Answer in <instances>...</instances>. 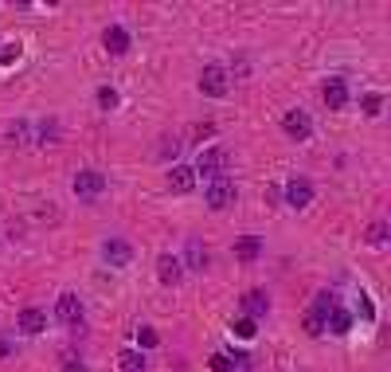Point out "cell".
Instances as JSON below:
<instances>
[{
    "label": "cell",
    "instance_id": "obj_1",
    "mask_svg": "<svg viewBox=\"0 0 391 372\" xmlns=\"http://www.w3.org/2000/svg\"><path fill=\"white\" fill-rule=\"evenodd\" d=\"M336 309V298L328 290H321L317 298H313V306H309V314H305V333L309 337H321L325 333V321H328V314Z\"/></svg>",
    "mask_w": 391,
    "mask_h": 372
},
{
    "label": "cell",
    "instance_id": "obj_2",
    "mask_svg": "<svg viewBox=\"0 0 391 372\" xmlns=\"http://www.w3.org/2000/svg\"><path fill=\"white\" fill-rule=\"evenodd\" d=\"M227 165H231L227 149H223V145H211V149L200 153V161H196L192 173H200L203 181H215V176H227Z\"/></svg>",
    "mask_w": 391,
    "mask_h": 372
},
{
    "label": "cell",
    "instance_id": "obj_3",
    "mask_svg": "<svg viewBox=\"0 0 391 372\" xmlns=\"http://www.w3.org/2000/svg\"><path fill=\"white\" fill-rule=\"evenodd\" d=\"M203 200H208V208H215V212L231 208L235 204V181L231 176H215V181L208 184V192H203Z\"/></svg>",
    "mask_w": 391,
    "mask_h": 372
},
{
    "label": "cell",
    "instance_id": "obj_4",
    "mask_svg": "<svg viewBox=\"0 0 391 372\" xmlns=\"http://www.w3.org/2000/svg\"><path fill=\"white\" fill-rule=\"evenodd\" d=\"M75 196H82V200H90V196H102L106 192V176L98 173V169H78L75 173Z\"/></svg>",
    "mask_w": 391,
    "mask_h": 372
},
{
    "label": "cell",
    "instance_id": "obj_5",
    "mask_svg": "<svg viewBox=\"0 0 391 372\" xmlns=\"http://www.w3.org/2000/svg\"><path fill=\"white\" fill-rule=\"evenodd\" d=\"M200 90H203L208 98H223L227 90H231V83H227V71H223V67H215V63L203 67V71H200Z\"/></svg>",
    "mask_w": 391,
    "mask_h": 372
},
{
    "label": "cell",
    "instance_id": "obj_6",
    "mask_svg": "<svg viewBox=\"0 0 391 372\" xmlns=\"http://www.w3.org/2000/svg\"><path fill=\"white\" fill-rule=\"evenodd\" d=\"M16 329H20L23 337H36V333H43V329H47V309H39V306L20 309V317H16Z\"/></svg>",
    "mask_w": 391,
    "mask_h": 372
},
{
    "label": "cell",
    "instance_id": "obj_7",
    "mask_svg": "<svg viewBox=\"0 0 391 372\" xmlns=\"http://www.w3.org/2000/svg\"><path fill=\"white\" fill-rule=\"evenodd\" d=\"M282 129H286L294 142H305V137L313 134V118L305 110H286V118H282Z\"/></svg>",
    "mask_w": 391,
    "mask_h": 372
},
{
    "label": "cell",
    "instance_id": "obj_8",
    "mask_svg": "<svg viewBox=\"0 0 391 372\" xmlns=\"http://www.w3.org/2000/svg\"><path fill=\"white\" fill-rule=\"evenodd\" d=\"M55 317H59L63 325H78L82 321V302H78V294H59V302H55Z\"/></svg>",
    "mask_w": 391,
    "mask_h": 372
},
{
    "label": "cell",
    "instance_id": "obj_9",
    "mask_svg": "<svg viewBox=\"0 0 391 372\" xmlns=\"http://www.w3.org/2000/svg\"><path fill=\"white\" fill-rule=\"evenodd\" d=\"M239 309H242V317H250V321H255V317H266V309H270V294L266 290H247L239 298Z\"/></svg>",
    "mask_w": 391,
    "mask_h": 372
},
{
    "label": "cell",
    "instance_id": "obj_10",
    "mask_svg": "<svg viewBox=\"0 0 391 372\" xmlns=\"http://www.w3.org/2000/svg\"><path fill=\"white\" fill-rule=\"evenodd\" d=\"M102 259H106L109 267H125V262H133L129 239H106V243H102Z\"/></svg>",
    "mask_w": 391,
    "mask_h": 372
},
{
    "label": "cell",
    "instance_id": "obj_11",
    "mask_svg": "<svg viewBox=\"0 0 391 372\" xmlns=\"http://www.w3.org/2000/svg\"><path fill=\"white\" fill-rule=\"evenodd\" d=\"M309 200H313V184L305 181V176H294V181L286 184V204L301 212V208H309Z\"/></svg>",
    "mask_w": 391,
    "mask_h": 372
},
{
    "label": "cell",
    "instance_id": "obj_12",
    "mask_svg": "<svg viewBox=\"0 0 391 372\" xmlns=\"http://www.w3.org/2000/svg\"><path fill=\"white\" fill-rule=\"evenodd\" d=\"M180 275H184V262L176 259V255H156V278H161L164 286H176L180 282Z\"/></svg>",
    "mask_w": 391,
    "mask_h": 372
},
{
    "label": "cell",
    "instance_id": "obj_13",
    "mask_svg": "<svg viewBox=\"0 0 391 372\" xmlns=\"http://www.w3.org/2000/svg\"><path fill=\"white\" fill-rule=\"evenodd\" d=\"M321 102H325L328 110H344V106H348V87H344V79H328L325 87H321Z\"/></svg>",
    "mask_w": 391,
    "mask_h": 372
},
{
    "label": "cell",
    "instance_id": "obj_14",
    "mask_svg": "<svg viewBox=\"0 0 391 372\" xmlns=\"http://www.w3.org/2000/svg\"><path fill=\"white\" fill-rule=\"evenodd\" d=\"M184 262H188V270L203 275V270L211 267V255H208V247H203L200 239H188V247H184Z\"/></svg>",
    "mask_w": 391,
    "mask_h": 372
},
{
    "label": "cell",
    "instance_id": "obj_15",
    "mask_svg": "<svg viewBox=\"0 0 391 372\" xmlns=\"http://www.w3.org/2000/svg\"><path fill=\"white\" fill-rule=\"evenodd\" d=\"M102 48H106L109 55H125V51H129V32L117 28V24H109L106 32H102Z\"/></svg>",
    "mask_w": 391,
    "mask_h": 372
},
{
    "label": "cell",
    "instance_id": "obj_16",
    "mask_svg": "<svg viewBox=\"0 0 391 372\" xmlns=\"http://www.w3.org/2000/svg\"><path fill=\"white\" fill-rule=\"evenodd\" d=\"M168 188L176 192V196L192 192V188H196V173H192V169H184V165H172V169H168Z\"/></svg>",
    "mask_w": 391,
    "mask_h": 372
},
{
    "label": "cell",
    "instance_id": "obj_17",
    "mask_svg": "<svg viewBox=\"0 0 391 372\" xmlns=\"http://www.w3.org/2000/svg\"><path fill=\"white\" fill-rule=\"evenodd\" d=\"M117 368L122 372H149V361L141 349H125V353H117Z\"/></svg>",
    "mask_w": 391,
    "mask_h": 372
},
{
    "label": "cell",
    "instance_id": "obj_18",
    "mask_svg": "<svg viewBox=\"0 0 391 372\" xmlns=\"http://www.w3.org/2000/svg\"><path fill=\"white\" fill-rule=\"evenodd\" d=\"M235 255H239L242 262L258 259V255H262V239H258V235H239V239H235Z\"/></svg>",
    "mask_w": 391,
    "mask_h": 372
},
{
    "label": "cell",
    "instance_id": "obj_19",
    "mask_svg": "<svg viewBox=\"0 0 391 372\" xmlns=\"http://www.w3.org/2000/svg\"><path fill=\"white\" fill-rule=\"evenodd\" d=\"M368 247H383V243H387V239H391V228H387V220H372V223H368Z\"/></svg>",
    "mask_w": 391,
    "mask_h": 372
},
{
    "label": "cell",
    "instance_id": "obj_20",
    "mask_svg": "<svg viewBox=\"0 0 391 372\" xmlns=\"http://www.w3.org/2000/svg\"><path fill=\"white\" fill-rule=\"evenodd\" d=\"M348 325H352L348 309H333V314H328V321H325V333L328 329H333V333H348Z\"/></svg>",
    "mask_w": 391,
    "mask_h": 372
},
{
    "label": "cell",
    "instance_id": "obj_21",
    "mask_svg": "<svg viewBox=\"0 0 391 372\" xmlns=\"http://www.w3.org/2000/svg\"><path fill=\"white\" fill-rule=\"evenodd\" d=\"M16 59H20V43H16V40H0V67L16 63Z\"/></svg>",
    "mask_w": 391,
    "mask_h": 372
},
{
    "label": "cell",
    "instance_id": "obj_22",
    "mask_svg": "<svg viewBox=\"0 0 391 372\" xmlns=\"http://www.w3.org/2000/svg\"><path fill=\"white\" fill-rule=\"evenodd\" d=\"M137 341H141V353H145V349H156V345H161L156 329H149V325H141V329H137Z\"/></svg>",
    "mask_w": 391,
    "mask_h": 372
},
{
    "label": "cell",
    "instance_id": "obj_23",
    "mask_svg": "<svg viewBox=\"0 0 391 372\" xmlns=\"http://www.w3.org/2000/svg\"><path fill=\"white\" fill-rule=\"evenodd\" d=\"M98 106H102V110H114V106H117V90L102 87V90H98Z\"/></svg>",
    "mask_w": 391,
    "mask_h": 372
},
{
    "label": "cell",
    "instance_id": "obj_24",
    "mask_svg": "<svg viewBox=\"0 0 391 372\" xmlns=\"http://www.w3.org/2000/svg\"><path fill=\"white\" fill-rule=\"evenodd\" d=\"M235 364H231V356H223V353H215L211 356V372H231Z\"/></svg>",
    "mask_w": 391,
    "mask_h": 372
},
{
    "label": "cell",
    "instance_id": "obj_25",
    "mask_svg": "<svg viewBox=\"0 0 391 372\" xmlns=\"http://www.w3.org/2000/svg\"><path fill=\"white\" fill-rule=\"evenodd\" d=\"M235 333H239V337H255V321H250V317H239V321H235Z\"/></svg>",
    "mask_w": 391,
    "mask_h": 372
},
{
    "label": "cell",
    "instance_id": "obj_26",
    "mask_svg": "<svg viewBox=\"0 0 391 372\" xmlns=\"http://www.w3.org/2000/svg\"><path fill=\"white\" fill-rule=\"evenodd\" d=\"M380 106H383V102H380V95H368V98H364V114H372V118L380 114Z\"/></svg>",
    "mask_w": 391,
    "mask_h": 372
},
{
    "label": "cell",
    "instance_id": "obj_27",
    "mask_svg": "<svg viewBox=\"0 0 391 372\" xmlns=\"http://www.w3.org/2000/svg\"><path fill=\"white\" fill-rule=\"evenodd\" d=\"M8 137H12V142H23V137H28V122H16V126L8 129Z\"/></svg>",
    "mask_w": 391,
    "mask_h": 372
},
{
    "label": "cell",
    "instance_id": "obj_28",
    "mask_svg": "<svg viewBox=\"0 0 391 372\" xmlns=\"http://www.w3.org/2000/svg\"><path fill=\"white\" fill-rule=\"evenodd\" d=\"M8 353H12V341H8V337H4V333H0V361H4V356H8Z\"/></svg>",
    "mask_w": 391,
    "mask_h": 372
}]
</instances>
